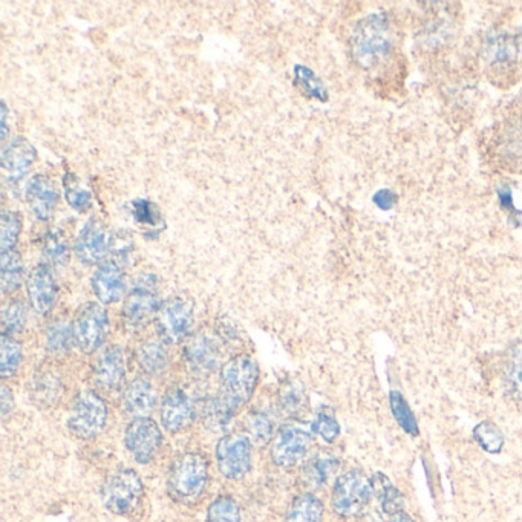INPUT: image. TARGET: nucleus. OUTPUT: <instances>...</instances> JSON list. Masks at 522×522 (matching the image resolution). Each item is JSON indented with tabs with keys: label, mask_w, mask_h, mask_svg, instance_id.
I'll return each mask as SVG.
<instances>
[{
	"label": "nucleus",
	"mask_w": 522,
	"mask_h": 522,
	"mask_svg": "<svg viewBox=\"0 0 522 522\" xmlns=\"http://www.w3.org/2000/svg\"><path fill=\"white\" fill-rule=\"evenodd\" d=\"M294 86H296L302 94L307 97L319 100V102H328V89L325 83L316 76L313 69L304 65H296L293 68Z\"/></svg>",
	"instance_id": "nucleus-31"
},
{
	"label": "nucleus",
	"mask_w": 522,
	"mask_h": 522,
	"mask_svg": "<svg viewBox=\"0 0 522 522\" xmlns=\"http://www.w3.org/2000/svg\"><path fill=\"white\" fill-rule=\"evenodd\" d=\"M74 342V330L65 319L54 320L46 330V350L53 354H63L71 350Z\"/></svg>",
	"instance_id": "nucleus-32"
},
{
	"label": "nucleus",
	"mask_w": 522,
	"mask_h": 522,
	"mask_svg": "<svg viewBox=\"0 0 522 522\" xmlns=\"http://www.w3.org/2000/svg\"><path fill=\"white\" fill-rule=\"evenodd\" d=\"M22 345L10 334L2 333L0 339V377L7 380L16 376L22 365Z\"/></svg>",
	"instance_id": "nucleus-30"
},
{
	"label": "nucleus",
	"mask_w": 522,
	"mask_h": 522,
	"mask_svg": "<svg viewBox=\"0 0 522 522\" xmlns=\"http://www.w3.org/2000/svg\"><path fill=\"white\" fill-rule=\"evenodd\" d=\"M43 256L51 267H66L71 258L68 239L60 230L48 233L43 242Z\"/></svg>",
	"instance_id": "nucleus-33"
},
{
	"label": "nucleus",
	"mask_w": 522,
	"mask_h": 522,
	"mask_svg": "<svg viewBox=\"0 0 522 522\" xmlns=\"http://www.w3.org/2000/svg\"><path fill=\"white\" fill-rule=\"evenodd\" d=\"M0 109H2V115H0V123H2V128H0V131H2V135H0V138H2V141L7 140L8 137V106L7 103L2 102V105H0Z\"/></svg>",
	"instance_id": "nucleus-49"
},
{
	"label": "nucleus",
	"mask_w": 522,
	"mask_h": 522,
	"mask_svg": "<svg viewBox=\"0 0 522 522\" xmlns=\"http://www.w3.org/2000/svg\"><path fill=\"white\" fill-rule=\"evenodd\" d=\"M28 206L39 221H49L56 212L60 195L56 184L45 175H34L25 186Z\"/></svg>",
	"instance_id": "nucleus-19"
},
{
	"label": "nucleus",
	"mask_w": 522,
	"mask_h": 522,
	"mask_svg": "<svg viewBox=\"0 0 522 522\" xmlns=\"http://www.w3.org/2000/svg\"><path fill=\"white\" fill-rule=\"evenodd\" d=\"M372 203L376 204L383 212H389V210L394 209L395 204L399 203V196L392 190L382 189L372 196Z\"/></svg>",
	"instance_id": "nucleus-46"
},
{
	"label": "nucleus",
	"mask_w": 522,
	"mask_h": 522,
	"mask_svg": "<svg viewBox=\"0 0 522 522\" xmlns=\"http://www.w3.org/2000/svg\"><path fill=\"white\" fill-rule=\"evenodd\" d=\"M92 290L102 304H115L120 301L126 291L124 270L118 261H106L98 265L92 275Z\"/></svg>",
	"instance_id": "nucleus-20"
},
{
	"label": "nucleus",
	"mask_w": 522,
	"mask_h": 522,
	"mask_svg": "<svg viewBox=\"0 0 522 522\" xmlns=\"http://www.w3.org/2000/svg\"><path fill=\"white\" fill-rule=\"evenodd\" d=\"M92 377L95 385L103 391H118L126 377V359L120 346L111 345L100 351L92 363Z\"/></svg>",
	"instance_id": "nucleus-18"
},
{
	"label": "nucleus",
	"mask_w": 522,
	"mask_h": 522,
	"mask_svg": "<svg viewBox=\"0 0 522 522\" xmlns=\"http://www.w3.org/2000/svg\"><path fill=\"white\" fill-rule=\"evenodd\" d=\"M372 496L371 478L360 469H351L337 478L331 506L340 518H359Z\"/></svg>",
	"instance_id": "nucleus-6"
},
{
	"label": "nucleus",
	"mask_w": 522,
	"mask_h": 522,
	"mask_svg": "<svg viewBox=\"0 0 522 522\" xmlns=\"http://www.w3.org/2000/svg\"><path fill=\"white\" fill-rule=\"evenodd\" d=\"M388 522H415L408 513L400 512L397 515L389 516Z\"/></svg>",
	"instance_id": "nucleus-51"
},
{
	"label": "nucleus",
	"mask_w": 522,
	"mask_h": 522,
	"mask_svg": "<svg viewBox=\"0 0 522 522\" xmlns=\"http://www.w3.org/2000/svg\"><path fill=\"white\" fill-rule=\"evenodd\" d=\"M307 402L304 386L301 383L291 382L281 391V406L288 415L301 412Z\"/></svg>",
	"instance_id": "nucleus-42"
},
{
	"label": "nucleus",
	"mask_w": 522,
	"mask_h": 522,
	"mask_svg": "<svg viewBox=\"0 0 522 522\" xmlns=\"http://www.w3.org/2000/svg\"><path fill=\"white\" fill-rule=\"evenodd\" d=\"M339 467L340 461L336 455L331 454V452H319L302 467V486L308 490L322 489L336 475Z\"/></svg>",
	"instance_id": "nucleus-23"
},
{
	"label": "nucleus",
	"mask_w": 522,
	"mask_h": 522,
	"mask_svg": "<svg viewBox=\"0 0 522 522\" xmlns=\"http://www.w3.org/2000/svg\"><path fill=\"white\" fill-rule=\"evenodd\" d=\"M449 34H451V27H449L447 19H437L429 25L425 36L428 37L429 45H435V43L444 42Z\"/></svg>",
	"instance_id": "nucleus-45"
},
{
	"label": "nucleus",
	"mask_w": 522,
	"mask_h": 522,
	"mask_svg": "<svg viewBox=\"0 0 522 522\" xmlns=\"http://www.w3.org/2000/svg\"><path fill=\"white\" fill-rule=\"evenodd\" d=\"M100 498L105 509L114 515H132L144 501L143 481L135 470H115L102 484Z\"/></svg>",
	"instance_id": "nucleus-4"
},
{
	"label": "nucleus",
	"mask_w": 522,
	"mask_h": 522,
	"mask_svg": "<svg viewBox=\"0 0 522 522\" xmlns=\"http://www.w3.org/2000/svg\"><path fill=\"white\" fill-rule=\"evenodd\" d=\"M313 437L311 432L299 423L282 426L271 446V460L282 469H291L305 460L310 451Z\"/></svg>",
	"instance_id": "nucleus-12"
},
{
	"label": "nucleus",
	"mask_w": 522,
	"mask_h": 522,
	"mask_svg": "<svg viewBox=\"0 0 522 522\" xmlns=\"http://www.w3.org/2000/svg\"><path fill=\"white\" fill-rule=\"evenodd\" d=\"M504 380L513 399L522 402V340L512 343L507 353Z\"/></svg>",
	"instance_id": "nucleus-29"
},
{
	"label": "nucleus",
	"mask_w": 522,
	"mask_h": 522,
	"mask_svg": "<svg viewBox=\"0 0 522 522\" xmlns=\"http://www.w3.org/2000/svg\"><path fill=\"white\" fill-rule=\"evenodd\" d=\"M0 403H2V417H7L14 408L13 391L8 386H4L0 392Z\"/></svg>",
	"instance_id": "nucleus-48"
},
{
	"label": "nucleus",
	"mask_w": 522,
	"mask_h": 522,
	"mask_svg": "<svg viewBox=\"0 0 522 522\" xmlns=\"http://www.w3.org/2000/svg\"><path fill=\"white\" fill-rule=\"evenodd\" d=\"M193 323H195V314H193L192 304L183 297L167 299L161 304L155 316L158 336L169 345L184 342L192 333Z\"/></svg>",
	"instance_id": "nucleus-8"
},
{
	"label": "nucleus",
	"mask_w": 522,
	"mask_h": 522,
	"mask_svg": "<svg viewBox=\"0 0 522 522\" xmlns=\"http://www.w3.org/2000/svg\"><path fill=\"white\" fill-rule=\"evenodd\" d=\"M22 232V216L13 210L2 212V229H0V253L11 252L16 248Z\"/></svg>",
	"instance_id": "nucleus-37"
},
{
	"label": "nucleus",
	"mask_w": 522,
	"mask_h": 522,
	"mask_svg": "<svg viewBox=\"0 0 522 522\" xmlns=\"http://www.w3.org/2000/svg\"><path fill=\"white\" fill-rule=\"evenodd\" d=\"M132 215L141 226L157 227L161 222V213L154 203L147 200H138L132 203Z\"/></svg>",
	"instance_id": "nucleus-44"
},
{
	"label": "nucleus",
	"mask_w": 522,
	"mask_h": 522,
	"mask_svg": "<svg viewBox=\"0 0 522 522\" xmlns=\"http://www.w3.org/2000/svg\"><path fill=\"white\" fill-rule=\"evenodd\" d=\"M160 307L161 302L155 278L146 276L138 281V284L126 297L121 317L128 330L137 331L143 328L152 317L157 316Z\"/></svg>",
	"instance_id": "nucleus-9"
},
{
	"label": "nucleus",
	"mask_w": 522,
	"mask_h": 522,
	"mask_svg": "<svg viewBox=\"0 0 522 522\" xmlns=\"http://www.w3.org/2000/svg\"><path fill=\"white\" fill-rule=\"evenodd\" d=\"M137 362L147 376H161L169 366V353L163 342L149 340L138 348Z\"/></svg>",
	"instance_id": "nucleus-25"
},
{
	"label": "nucleus",
	"mask_w": 522,
	"mask_h": 522,
	"mask_svg": "<svg viewBox=\"0 0 522 522\" xmlns=\"http://www.w3.org/2000/svg\"><path fill=\"white\" fill-rule=\"evenodd\" d=\"M357 522H383L382 518H380V515H377V513L371 512V513H362V515L357 518Z\"/></svg>",
	"instance_id": "nucleus-50"
},
{
	"label": "nucleus",
	"mask_w": 522,
	"mask_h": 522,
	"mask_svg": "<svg viewBox=\"0 0 522 522\" xmlns=\"http://www.w3.org/2000/svg\"><path fill=\"white\" fill-rule=\"evenodd\" d=\"M63 187H65L66 201L72 209L77 210V212H88L91 209L92 196L88 190L82 189L76 181L68 180V175L63 181Z\"/></svg>",
	"instance_id": "nucleus-43"
},
{
	"label": "nucleus",
	"mask_w": 522,
	"mask_h": 522,
	"mask_svg": "<svg viewBox=\"0 0 522 522\" xmlns=\"http://www.w3.org/2000/svg\"><path fill=\"white\" fill-rule=\"evenodd\" d=\"M124 444L137 463L149 464L160 454L163 432L151 417L134 418L124 432Z\"/></svg>",
	"instance_id": "nucleus-11"
},
{
	"label": "nucleus",
	"mask_w": 522,
	"mask_h": 522,
	"mask_svg": "<svg viewBox=\"0 0 522 522\" xmlns=\"http://www.w3.org/2000/svg\"><path fill=\"white\" fill-rule=\"evenodd\" d=\"M72 330H74V342L77 348L83 354H94L108 339V311L95 302L83 305L72 323Z\"/></svg>",
	"instance_id": "nucleus-7"
},
{
	"label": "nucleus",
	"mask_w": 522,
	"mask_h": 522,
	"mask_svg": "<svg viewBox=\"0 0 522 522\" xmlns=\"http://www.w3.org/2000/svg\"><path fill=\"white\" fill-rule=\"evenodd\" d=\"M28 310L22 301H11L4 310V333L14 336L27 325Z\"/></svg>",
	"instance_id": "nucleus-40"
},
{
	"label": "nucleus",
	"mask_w": 522,
	"mask_h": 522,
	"mask_svg": "<svg viewBox=\"0 0 522 522\" xmlns=\"http://www.w3.org/2000/svg\"><path fill=\"white\" fill-rule=\"evenodd\" d=\"M247 431L250 440L256 441L258 444H267L273 437V421L265 412L255 411L248 415Z\"/></svg>",
	"instance_id": "nucleus-39"
},
{
	"label": "nucleus",
	"mask_w": 522,
	"mask_h": 522,
	"mask_svg": "<svg viewBox=\"0 0 522 522\" xmlns=\"http://www.w3.org/2000/svg\"><path fill=\"white\" fill-rule=\"evenodd\" d=\"M108 405L98 392L86 389L77 395L69 411L68 428L80 440H94L105 431Z\"/></svg>",
	"instance_id": "nucleus-5"
},
{
	"label": "nucleus",
	"mask_w": 522,
	"mask_h": 522,
	"mask_svg": "<svg viewBox=\"0 0 522 522\" xmlns=\"http://www.w3.org/2000/svg\"><path fill=\"white\" fill-rule=\"evenodd\" d=\"M157 392L151 380L137 377L129 383L123 394V408L128 414L138 417H149L157 408Z\"/></svg>",
	"instance_id": "nucleus-22"
},
{
	"label": "nucleus",
	"mask_w": 522,
	"mask_h": 522,
	"mask_svg": "<svg viewBox=\"0 0 522 522\" xmlns=\"http://www.w3.org/2000/svg\"><path fill=\"white\" fill-rule=\"evenodd\" d=\"M216 461L227 480H242L252 469V440L247 434L224 435L216 444Z\"/></svg>",
	"instance_id": "nucleus-10"
},
{
	"label": "nucleus",
	"mask_w": 522,
	"mask_h": 522,
	"mask_svg": "<svg viewBox=\"0 0 522 522\" xmlns=\"http://www.w3.org/2000/svg\"><path fill=\"white\" fill-rule=\"evenodd\" d=\"M474 438L480 444L481 449L489 452V454H500L503 451L504 443H506L503 432L492 421L480 423L474 429Z\"/></svg>",
	"instance_id": "nucleus-38"
},
{
	"label": "nucleus",
	"mask_w": 522,
	"mask_h": 522,
	"mask_svg": "<svg viewBox=\"0 0 522 522\" xmlns=\"http://www.w3.org/2000/svg\"><path fill=\"white\" fill-rule=\"evenodd\" d=\"M483 59L493 69H510L521 63L522 31H498L487 37Z\"/></svg>",
	"instance_id": "nucleus-14"
},
{
	"label": "nucleus",
	"mask_w": 522,
	"mask_h": 522,
	"mask_svg": "<svg viewBox=\"0 0 522 522\" xmlns=\"http://www.w3.org/2000/svg\"><path fill=\"white\" fill-rule=\"evenodd\" d=\"M219 379H221L219 399L233 414L238 415L252 400L258 388V363L247 354H239L222 365Z\"/></svg>",
	"instance_id": "nucleus-3"
},
{
	"label": "nucleus",
	"mask_w": 522,
	"mask_h": 522,
	"mask_svg": "<svg viewBox=\"0 0 522 522\" xmlns=\"http://www.w3.org/2000/svg\"><path fill=\"white\" fill-rule=\"evenodd\" d=\"M313 432H316L323 441L334 443L340 435L339 421L330 409H320L313 421Z\"/></svg>",
	"instance_id": "nucleus-41"
},
{
	"label": "nucleus",
	"mask_w": 522,
	"mask_h": 522,
	"mask_svg": "<svg viewBox=\"0 0 522 522\" xmlns=\"http://www.w3.org/2000/svg\"><path fill=\"white\" fill-rule=\"evenodd\" d=\"M218 342L209 334H198L187 342L184 348V362H186L187 371L192 374L195 379H207L212 376L219 365Z\"/></svg>",
	"instance_id": "nucleus-15"
},
{
	"label": "nucleus",
	"mask_w": 522,
	"mask_h": 522,
	"mask_svg": "<svg viewBox=\"0 0 522 522\" xmlns=\"http://www.w3.org/2000/svg\"><path fill=\"white\" fill-rule=\"evenodd\" d=\"M112 242L114 236L105 222L91 219L77 238L76 256L83 265L103 264L111 253Z\"/></svg>",
	"instance_id": "nucleus-13"
},
{
	"label": "nucleus",
	"mask_w": 522,
	"mask_h": 522,
	"mask_svg": "<svg viewBox=\"0 0 522 522\" xmlns=\"http://www.w3.org/2000/svg\"><path fill=\"white\" fill-rule=\"evenodd\" d=\"M0 158L2 167L10 175V180L20 181L36 163L37 151L27 138L16 137L4 147Z\"/></svg>",
	"instance_id": "nucleus-21"
},
{
	"label": "nucleus",
	"mask_w": 522,
	"mask_h": 522,
	"mask_svg": "<svg viewBox=\"0 0 522 522\" xmlns=\"http://www.w3.org/2000/svg\"><path fill=\"white\" fill-rule=\"evenodd\" d=\"M207 522H241L238 501L233 496H218L207 510Z\"/></svg>",
	"instance_id": "nucleus-36"
},
{
	"label": "nucleus",
	"mask_w": 522,
	"mask_h": 522,
	"mask_svg": "<svg viewBox=\"0 0 522 522\" xmlns=\"http://www.w3.org/2000/svg\"><path fill=\"white\" fill-rule=\"evenodd\" d=\"M395 45L394 27L388 14H369L357 22L351 34V53L357 65L372 69L382 65Z\"/></svg>",
	"instance_id": "nucleus-1"
},
{
	"label": "nucleus",
	"mask_w": 522,
	"mask_h": 522,
	"mask_svg": "<svg viewBox=\"0 0 522 522\" xmlns=\"http://www.w3.org/2000/svg\"><path fill=\"white\" fill-rule=\"evenodd\" d=\"M62 394V380L51 369H39L30 382V397L34 405L46 409L56 405Z\"/></svg>",
	"instance_id": "nucleus-24"
},
{
	"label": "nucleus",
	"mask_w": 522,
	"mask_h": 522,
	"mask_svg": "<svg viewBox=\"0 0 522 522\" xmlns=\"http://www.w3.org/2000/svg\"><path fill=\"white\" fill-rule=\"evenodd\" d=\"M496 195H498V200H500L503 209L509 212L510 218H519V212L516 210L515 204H513L512 189L507 184H503L496 190Z\"/></svg>",
	"instance_id": "nucleus-47"
},
{
	"label": "nucleus",
	"mask_w": 522,
	"mask_h": 522,
	"mask_svg": "<svg viewBox=\"0 0 522 522\" xmlns=\"http://www.w3.org/2000/svg\"><path fill=\"white\" fill-rule=\"evenodd\" d=\"M210 464L200 452H184L172 461L167 474V492L181 504H195L206 492Z\"/></svg>",
	"instance_id": "nucleus-2"
},
{
	"label": "nucleus",
	"mask_w": 522,
	"mask_h": 522,
	"mask_svg": "<svg viewBox=\"0 0 522 522\" xmlns=\"http://www.w3.org/2000/svg\"><path fill=\"white\" fill-rule=\"evenodd\" d=\"M235 417L236 415L222 403L218 395L212 397L204 406V423H206V428L215 434L226 431Z\"/></svg>",
	"instance_id": "nucleus-34"
},
{
	"label": "nucleus",
	"mask_w": 522,
	"mask_h": 522,
	"mask_svg": "<svg viewBox=\"0 0 522 522\" xmlns=\"http://www.w3.org/2000/svg\"><path fill=\"white\" fill-rule=\"evenodd\" d=\"M325 507L313 493H302L291 501L284 522H322Z\"/></svg>",
	"instance_id": "nucleus-27"
},
{
	"label": "nucleus",
	"mask_w": 522,
	"mask_h": 522,
	"mask_svg": "<svg viewBox=\"0 0 522 522\" xmlns=\"http://www.w3.org/2000/svg\"><path fill=\"white\" fill-rule=\"evenodd\" d=\"M160 415L163 428L170 434H178L192 425L195 420V408L183 389L172 386L167 389L161 400Z\"/></svg>",
	"instance_id": "nucleus-17"
},
{
	"label": "nucleus",
	"mask_w": 522,
	"mask_h": 522,
	"mask_svg": "<svg viewBox=\"0 0 522 522\" xmlns=\"http://www.w3.org/2000/svg\"><path fill=\"white\" fill-rule=\"evenodd\" d=\"M372 493L377 496L380 506H382L383 513L388 516L397 515L405 509V498L394 484L391 483L386 475L377 472L371 478Z\"/></svg>",
	"instance_id": "nucleus-26"
},
{
	"label": "nucleus",
	"mask_w": 522,
	"mask_h": 522,
	"mask_svg": "<svg viewBox=\"0 0 522 522\" xmlns=\"http://www.w3.org/2000/svg\"><path fill=\"white\" fill-rule=\"evenodd\" d=\"M25 278V265L22 256L11 252L0 253V285L5 294L16 293L23 284Z\"/></svg>",
	"instance_id": "nucleus-28"
},
{
	"label": "nucleus",
	"mask_w": 522,
	"mask_h": 522,
	"mask_svg": "<svg viewBox=\"0 0 522 522\" xmlns=\"http://www.w3.org/2000/svg\"><path fill=\"white\" fill-rule=\"evenodd\" d=\"M389 405H391L392 415H394L395 421L399 423L400 428H402L406 434L417 437L420 429H418L414 412L409 408L405 397H403L400 392L392 391L391 394H389Z\"/></svg>",
	"instance_id": "nucleus-35"
},
{
	"label": "nucleus",
	"mask_w": 522,
	"mask_h": 522,
	"mask_svg": "<svg viewBox=\"0 0 522 522\" xmlns=\"http://www.w3.org/2000/svg\"><path fill=\"white\" fill-rule=\"evenodd\" d=\"M28 299L37 314L51 313L56 307L59 297L56 276L48 264H40L33 268L27 279Z\"/></svg>",
	"instance_id": "nucleus-16"
}]
</instances>
